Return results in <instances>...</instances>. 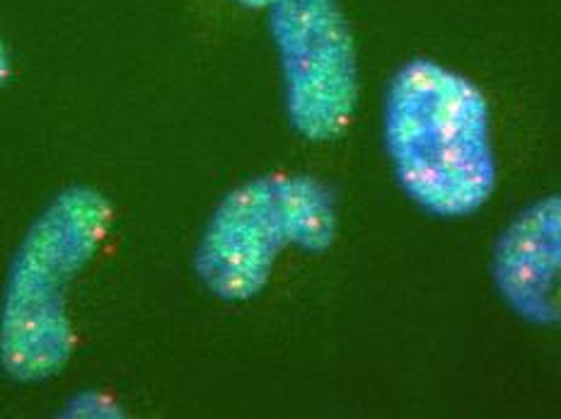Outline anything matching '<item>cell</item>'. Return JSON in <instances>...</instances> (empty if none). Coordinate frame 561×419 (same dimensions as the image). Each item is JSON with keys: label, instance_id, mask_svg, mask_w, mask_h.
I'll list each match as a JSON object with an SVG mask.
<instances>
[{"label": "cell", "instance_id": "8992f818", "mask_svg": "<svg viewBox=\"0 0 561 419\" xmlns=\"http://www.w3.org/2000/svg\"><path fill=\"white\" fill-rule=\"evenodd\" d=\"M10 54H8V46L3 42V37H0V90H3V86L10 80Z\"/></svg>", "mask_w": 561, "mask_h": 419}, {"label": "cell", "instance_id": "277c9868", "mask_svg": "<svg viewBox=\"0 0 561 419\" xmlns=\"http://www.w3.org/2000/svg\"><path fill=\"white\" fill-rule=\"evenodd\" d=\"M266 10L288 124L306 141H336L354 122L360 95L356 39L342 3L274 0Z\"/></svg>", "mask_w": 561, "mask_h": 419}, {"label": "cell", "instance_id": "6da1fadb", "mask_svg": "<svg viewBox=\"0 0 561 419\" xmlns=\"http://www.w3.org/2000/svg\"><path fill=\"white\" fill-rule=\"evenodd\" d=\"M382 141L397 184L428 216H474L496 192L486 92L436 58H412L394 71L385 92Z\"/></svg>", "mask_w": 561, "mask_h": 419}, {"label": "cell", "instance_id": "7a4b0ae2", "mask_svg": "<svg viewBox=\"0 0 561 419\" xmlns=\"http://www.w3.org/2000/svg\"><path fill=\"white\" fill-rule=\"evenodd\" d=\"M114 208L78 184L44 208L10 262L0 301V366L18 383L61 374L76 352L68 288L107 240Z\"/></svg>", "mask_w": 561, "mask_h": 419}, {"label": "cell", "instance_id": "5b68a950", "mask_svg": "<svg viewBox=\"0 0 561 419\" xmlns=\"http://www.w3.org/2000/svg\"><path fill=\"white\" fill-rule=\"evenodd\" d=\"M491 279L513 316L561 328V194L542 196L501 230Z\"/></svg>", "mask_w": 561, "mask_h": 419}, {"label": "cell", "instance_id": "3957f363", "mask_svg": "<svg viewBox=\"0 0 561 419\" xmlns=\"http://www.w3.org/2000/svg\"><path fill=\"white\" fill-rule=\"evenodd\" d=\"M339 233L330 184L298 172H268L230 190L210 214L194 252V272L208 294L244 304L272 282L288 248L320 254Z\"/></svg>", "mask_w": 561, "mask_h": 419}, {"label": "cell", "instance_id": "52a82bcc", "mask_svg": "<svg viewBox=\"0 0 561 419\" xmlns=\"http://www.w3.org/2000/svg\"><path fill=\"white\" fill-rule=\"evenodd\" d=\"M232 3H238L242 8H248V10H266L268 5L274 3V0H232Z\"/></svg>", "mask_w": 561, "mask_h": 419}]
</instances>
